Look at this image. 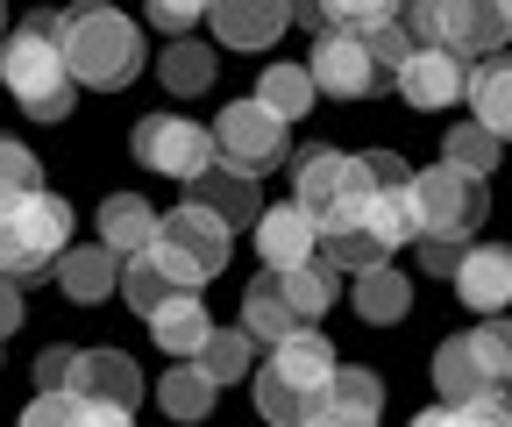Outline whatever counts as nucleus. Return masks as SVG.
Returning <instances> with one entry per match:
<instances>
[{"instance_id":"1","label":"nucleus","mask_w":512,"mask_h":427,"mask_svg":"<svg viewBox=\"0 0 512 427\" xmlns=\"http://www.w3.org/2000/svg\"><path fill=\"white\" fill-rule=\"evenodd\" d=\"M335 371H342V356H335V342L320 335V328L285 335V342L264 356V371H249L256 420H271V427H306V420L320 413V399H328Z\"/></svg>"},{"instance_id":"2","label":"nucleus","mask_w":512,"mask_h":427,"mask_svg":"<svg viewBox=\"0 0 512 427\" xmlns=\"http://www.w3.org/2000/svg\"><path fill=\"white\" fill-rule=\"evenodd\" d=\"M64 15H29L0 36V86H8L36 121H64L79 100L72 72H64V43H57Z\"/></svg>"},{"instance_id":"3","label":"nucleus","mask_w":512,"mask_h":427,"mask_svg":"<svg viewBox=\"0 0 512 427\" xmlns=\"http://www.w3.org/2000/svg\"><path fill=\"white\" fill-rule=\"evenodd\" d=\"M64 43V72H72V86H93V93H121L136 86L143 72V29L114 15V8H72L57 29Z\"/></svg>"},{"instance_id":"4","label":"nucleus","mask_w":512,"mask_h":427,"mask_svg":"<svg viewBox=\"0 0 512 427\" xmlns=\"http://www.w3.org/2000/svg\"><path fill=\"white\" fill-rule=\"evenodd\" d=\"M72 250V207L57 193H22L0 200V278H43L57 271V257Z\"/></svg>"},{"instance_id":"5","label":"nucleus","mask_w":512,"mask_h":427,"mask_svg":"<svg viewBox=\"0 0 512 427\" xmlns=\"http://www.w3.org/2000/svg\"><path fill=\"white\" fill-rule=\"evenodd\" d=\"M214 164L221 171H235V178H264L271 164H285V150H292V129L278 114H264L256 100H228L221 114H214Z\"/></svg>"},{"instance_id":"6","label":"nucleus","mask_w":512,"mask_h":427,"mask_svg":"<svg viewBox=\"0 0 512 427\" xmlns=\"http://www.w3.org/2000/svg\"><path fill=\"white\" fill-rule=\"evenodd\" d=\"M406 193H413L420 242H470V228H484V186H470V178L448 171V164L413 171Z\"/></svg>"},{"instance_id":"7","label":"nucleus","mask_w":512,"mask_h":427,"mask_svg":"<svg viewBox=\"0 0 512 427\" xmlns=\"http://www.w3.org/2000/svg\"><path fill=\"white\" fill-rule=\"evenodd\" d=\"M128 150H136L143 171L171 178V186H192V178L214 164V136H207L192 114H143L136 136H128Z\"/></svg>"},{"instance_id":"8","label":"nucleus","mask_w":512,"mask_h":427,"mask_svg":"<svg viewBox=\"0 0 512 427\" xmlns=\"http://www.w3.org/2000/svg\"><path fill=\"white\" fill-rule=\"evenodd\" d=\"M200 285H207V278L192 271L185 257H171L164 242H150V250L121 257V285H114V292H121L128 307L150 321V314H164V307H171V299H200Z\"/></svg>"},{"instance_id":"9","label":"nucleus","mask_w":512,"mask_h":427,"mask_svg":"<svg viewBox=\"0 0 512 427\" xmlns=\"http://www.w3.org/2000/svg\"><path fill=\"white\" fill-rule=\"evenodd\" d=\"M157 242H164L171 257H185L200 278H214V271L228 264V250H235V228H228V221H214L207 207L178 200L171 214H157Z\"/></svg>"},{"instance_id":"10","label":"nucleus","mask_w":512,"mask_h":427,"mask_svg":"<svg viewBox=\"0 0 512 427\" xmlns=\"http://www.w3.org/2000/svg\"><path fill=\"white\" fill-rule=\"evenodd\" d=\"M306 79H313V93H335V100H370V93H384V72L370 65V43H349V36H313Z\"/></svg>"},{"instance_id":"11","label":"nucleus","mask_w":512,"mask_h":427,"mask_svg":"<svg viewBox=\"0 0 512 427\" xmlns=\"http://www.w3.org/2000/svg\"><path fill=\"white\" fill-rule=\"evenodd\" d=\"M399 93H406V107H420V114H441V107H456L463 93H470V65L456 50H413L406 65H399V79H392Z\"/></svg>"},{"instance_id":"12","label":"nucleus","mask_w":512,"mask_h":427,"mask_svg":"<svg viewBox=\"0 0 512 427\" xmlns=\"http://www.w3.org/2000/svg\"><path fill=\"white\" fill-rule=\"evenodd\" d=\"M256 250H264L271 278L306 271V264H320V221L306 207H264V221H256Z\"/></svg>"},{"instance_id":"13","label":"nucleus","mask_w":512,"mask_h":427,"mask_svg":"<svg viewBox=\"0 0 512 427\" xmlns=\"http://www.w3.org/2000/svg\"><path fill=\"white\" fill-rule=\"evenodd\" d=\"M72 399L128 406V413H136V399H143V371H136V356H121V349H79V363H72Z\"/></svg>"},{"instance_id":"14","label":"nucleus","mask_w":512,"mask_h":427,"mask_svg":"<svg viewBox=\"0 0 512 427\" xmlns=\"http://www.w3.org/2000/svg\"><path fill=\"white\" fill-rule=\"evenodd\" d=\"M207 29L228 50H271L292 29V8L285 0H221V8H207Z\"/></svg>"},{"instance_id":"15","label":"nucleus","mask_w":512,"mask_h":427,"mask_svg":"<svg viewBox=\"0 0 512 427\" xmlns=\"http://www.w3.org/2000/svg\"><path fill=\"white\" fill-rule=\"evenodd\" d=\"M463 292V307H477L484 321H498L505 314V299H512V250L505 242H470L463 250V271L448 278Z\"/></svg>"},{"instance_id":"16","label":"nucleus","mask_w":512,"mask_h":427,"mask_svg":"<svg viewBox=\"0 0 512 427\" xmlns=\"http://www.w3.org/2000/svg\"><path fill=\"white\" fill-rule=\"evenodd\" d=\"M377 420H384V385H377V371L342 363L335 385H328V399H320V413H313L306 427H377Z\"/></svg>"},{"instance_id":"17","label":"nucleus","mask_w":512,"mask_h":427,"mask_svg":"<svg viewBox=\"0 0 512 427\" xmlns=\"http://www.w3.org/2000/svg\"><path fill=\"white\" fill-rule=\"evenodd\" d=\"M93 242H100V250L107 257H136V250H150V242H157V207L143 200V193H107L100 200V214H93Z\"/></svg>"},{"instance_id":"18","label":"nucleus","mask_w":512,"mask_h":427,"mask_svg":"<svg viewBox=\"0 0 512 427\" xmlns=\"http://www.w3.org/2000/svg\"><path fill=\"white\" fill-rule=\"evenodd\" d=\"M470 114H477V129L491 136V143H505L512 136V50H498V57H484V65H470Z\"/></svg>"},{"instance_id":"19","label":"nucleus","mask_w":512,"mask_h":427,"mask_svg":"<svg viewBox=\"0 0 512 427\" xmlns=\"http://www.w3.org/2000/svg\"><path fill=\"white\" fill-rule=\"evenodd\" d=\"M192 207H207V214L228 221V228H256V221H264L256 178H235V171H221V164H207L200 178H192Z\"/></svg>"},{"instance_id":"20","label":"nucleus","mask_w":512,"mask_h":427,"mask_svg":"<svg viewBox=\"0 0 512 427\" xmlns=\"http://www.w3.org/2000/svg\"><path fill=\"white\" fill-rule=\"evenodd\" d=\"M57 285L72 307H100V299L121 285V257H107L100 242H86V250H64L57 257Z\"/></svg>"},{"instance_id":"21","label":"nucleus","mask_w":512,"mask_h":427,"mask_svg":"<svg viewBox=\"0 0 512 427\" xmlns=\"http://www.w3.org/2000/svg\"><path fill=\"white\" fill-rule=\"evenodd\" d=\"M349 299H356V314H363L370 328H392V321H406V314H413V285H406L392 264H370V271H356Z\"/></svg>"},{"instance_id":"22","label":"nucleus","mask_w":512,"mask_h":427,"mask_svg":"<svg viewBox=\"0 0 512 427\" xmlns=\"http://www.w3.org/2000/svg\"><path fill=\"white\" fill-rule=\"evenodd\" d=\"M299 328H306V321L292 314V299L278 292V278H264V271H256V285L242 292V335L278 349V342H285V335H299Z\"/></svg>"},{"instance_id":"23","label":"nucleus","mask_w":512,"mask_h":427,"mask_svg":"<svg viewBox=\"0 0 512 427\" xmlns=\"http://www.w3.org/2000/svg\"><path fill=\"white\" fill-rule=\"evenodd\" d=\"M214 335V321H207V299H171L164 314H150V342L164 349V356H200V342Z\"/></svg>"},{"instance_id":"24","label":"nucleus","mask_w":512,"mask_h":427,"mask_svg":"<svg viewBox=\"0 0 512 427\" xmlns=\"http://www.w3.org/2000/svg\"><path fill=\"white\" fill-rule=\"evenodd\" d=\"M463 356H470V371H477L484 392H505V385H512V321L498 314V321L470 328V335H463Z\"/></svg>"},{"instance_id":"25","label":"nucleus","mask_w":512,"mask_h":427,"mask_svg":"<svg viewBox=\"0 0 512 427\" xmlns=\"http://www.w3.org/2000/svg\"><path fill=\"white\" fill-rule=\"evenodd\" d=\"M157 79H164V93H178V100H192V93H207L214 79H221V57L207 50V43H171L164 57H157Z\"/></svg>"},{"instance_id":"26","label":"nucleus","mask_w":512,"mask_h":427,"mask_svg":"<svg viewBox=\"0 0 512 427\" xmlns=\"http://www.w3.org/2000/svg\"><path fill=\"white\" fill-rule=\"evenodd\" d=\"M192 363H200V378L221 392V385H242V378L256 371V342H249L242 328H214V335L200 342V356H192Z\"/></svg>"},{"instance_id":"27","label":"nucleus","mask_w":512,"mask_h":427,"mask_svg":"<svg viewBox=\"0 0 512 427\" xmlns=\"http://www.w3.org/2000/svg\"><path fill=\"white\" fill-rule=\"evenodd\" d=\"M157 406L185 427H207V406H214V385L200 378V363H171V371L157 378Z\"/></svg>"},{"instance_id":"28","label":"nucleus","mask_w":512,"mask_h":427,"mask_svg":"<svg viewBox=\"0 0 512 427\" xmlns=\"http://www.w3.org/2000/svg\"><path fill=\"white\" fill-rule=\"evenodd\" d=\"M264 114H278L285 129L313 107V79H306V65H264V79H256V93H249Z\"/></svg>"},{"instance_id":"29","label":"nucleus","mask_w":512,"mask_h":427,"mask_svg":"<svg viewBox=\"0 0 512 427\" xmlns=\"http://www.w3.org/2000/svg\"><path fill=\"white\" fill-rule=\"evenodd\" d=\"M278 292L292 299V314L313 328L320 314L335 307V292H342V271H328V264H306V271H285V278H278Z\"/></svg>"},{"instance_id":"30","label":"nucleus","mask_w":512,"mask_h":427,"mask_svg":"<svg viewBox=\"0 0 512 427\" xmlns=\"http://www.w3.org/2000/svg\"><path fill=\"white\" fill-rule=\"evenodd\" d=\"M441 164H448V171H463L470 186H484V178L498 171V143L477 129V121H456V129H448V143H441Z\"/></svg>"},{"instance_id":"31","label":"nucleus","mask_w":512,"mask_h":427,"mask_svg":"<svg viewBox=\"0 0 512 427\" xmlns=\"http://www.w3.org/2000/svg\"><path fill=\"white\" fill-rule=\"evenodd\" d=\"M413 427H512V406H505V392H484V399H441V406H427Z\"/></svg>"},{"instance_id":"32","label":"nucleus","mask_w":512,"mask_h":427,"mask_svg":"<svg viewBox=\"0 0 512 427\" xmlns=\"http://www.w3.org/2000/svg\"><path fill=\"white\" fill-rule=\"evenodd\" d=\"M22 193H43V164L29 143L0 136V200H22Z\"/></svg>"},{"instance_id":"33","label":"nucleus","mask_w":512,"mask_h":427,"mask_svg":"<svg viewBox=\"0 0 512 427\" xmlns=\"http://www.w3.org/2000/svg\"><path fill=\"white\" fill-rule=\"evenodd\" d=\"M15 427H86V399H72V392H36Z\"/></svg>"},{"instance_id":"34","label":"nucleus","mask_w":512,"mask_h":427,"mask_svg":"<svg viewBox=\"0 0 512 427\" xmlns=\"http://www.w3.org/2000/svg\"><path fill=\"white\" fill-rule=\"evenodd\" d=\"M200 22H207V8H192V0H157V8H150V29L171 36V43H185Z\"/></svg>"},{"instance_id":"35","label":"nucleus","mask_w":512,"mask_h":427,"mask_svg":"<svg viewBox=\"0 0 512 427\" xmlns=\"http://www.w3.org/2000/svg\"><path fill=\"white\" fill-rule=\"evenodd\" d=\"M72 363H79V349H43L36 356V392H72Z\"/></svg>"},{"instance_id":"36","label":"nucleus","mask_w":512,"mask_h":427,"mask_svg":"<svg viewBox=\"0 0 512 427\" xmlns=\"http://www.w3.org/2000/svg\"><path fill=\"white\" fill-rule=\"evenodd\" d=\"M463 250H470V242H420L427 278H456V271H463Z\"/></svg>"},{"instance_id":"37","label":"nucleus","mask_w":512,"mask_h":427,"mask_svg":"<svg viewBox=\"0 0 512 427\" xmlns=\"http://www.w3.org/2000/svg\"><path fill=\"white\" fill-rule=\"evenodd\" d=\"M15 328H22V292H15L8 278H0V342H8Z\"/></svg>"},{"instance_id":"38","label":"nucleus","mask_w":512,"mask_h":427,"mask_svg":"<svg viewBox=\"0 0 512 427\" xmlns=\"http://www.w3.org/2000/svg\"><path fill=\"white\" fill-rule=\"evenodd\" d=\"M86 427H136V413H128V406H93V399H86Z\"/></svg>"},{"instance_id":"39","label":"nucleus","mask_w":512,"mask_h":427,"mask_svg":"<svg viewBox=\"0 0 512 427\" xmlns=\"http://www.w3.org/2000/svg\"><path fill=\"white\" fill-rule=\"evenodd\" d=\"M0 36H8V15H0Z\"/></svg>"},{"instance_id":"40","label":"nucleus","mask_w":512,"mask_h":427,"mask_svg":"<svg viewBox=\"0 0 512 427\" xmlns=\"http://www.w3.org/2000/svg\"><path fill=\"white\" fill-rule=\"evenodd\" d=\"M505 406H512V385H505Z\"/></svg>"}]
</instances>
